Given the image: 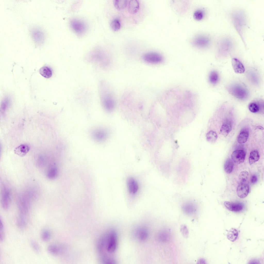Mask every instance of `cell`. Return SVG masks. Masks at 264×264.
<instances>
[{"mask_svg":"<svg viewBox=\"0 0 264 264\" xmlns=\"http://www.w3.org/2000/svg\"><path fill=\"white\" fill-rule=\"evenodd\" d=\"M118 245V237L116 232L110 231L100 240L99 249L101 253L106 252L108 253L113 254L116 251Z\"/></svg>","mask_w":264,"mask_h":264,"instance_id":"cell-1","label":"cell"},{"mask_svg":"<svg viewBox=\"0 0 264 264\" xmlns=\"http://www.w3.org/2000/svg\"><path fill=\"white\" fill-rule=\"evenodd\" d=\"M31 195L30 192H27L23 194L19 197L17 203L19 211L18 218L27 221Z\"/></svg>","mask_w":264,"mask_h":264,"instance_id":"cell-2","label":"cell"},{"mask_svg":"<svg viewBox=\"0 0 264 264\" xmlns=\"http://www.w3.org/2000/svg\"><path fill=\"white\" fill-rule=\"evenodd\" d=\"M231 18L235 29L243 42H244L243 36V29L246 24V18L245 13L241 10H236L233 12Z\"/></svg>","mask_w":264,"mask_h":264,"instance_id":"cell-3","label":"cell"},{"mask_svg":"<svg viewBox=\"0 0 264 264\" xmlns=\"http://www.w3.org/2000/svg\"><path fill=\"white\" fill-rule=\"evenodd\" d=\"M101 94V98L103 105L107 111L113 110L116 105L115 98L112 91L105 87L103 88Z\"/></svg>","mask_w":264,"mask_h":264,"instance_id":"cell-4","label":"cell"},{"mask_svg":"<svg viewBox=\"0 0 264 264\" xmlns=\"http://www.w3.org/2000/svg\"><path fill=\"white\" fill-rule=\"evenodd\" d=\"M210 43V38L208 36L203 35H199L196 36L192 41V44L193 46L201 48L208 47Z\"/></svg>","mask_w":264,"mask_h":264,"instance_id":"cell-5","label":"cell"},{"mask_svg":"<svg viewBox=\"0 0 264 264\" xmlns=\"http://www.w3.org/2000/svg\"><path fill=\"white\" fill-rule=\"evenodd\" d=\"M142 58L146 62L152 64L161 63L163 60V57L161 55L155 52L145 53L143 55Z\"/></svg>","mask_w":264,"mask_h":264,"instance_id":"cell-6","label":"cell"},{"mask_svg":"<svg viewBox=\"0 0 264 264\" xmlns=\"http://www.w3.org/2000/svg\"><path fill=\"white\" fill-rule=\"evenodd\" d=\"M229 90L232 94L240 99L245 98L248 96V93L246 89L239 85L232 86Z\"/></svg>","mask_w":264,"mask_h":264,"instance_id":"cell-7","label":"cell"},{"mask_svg":"<svg viewBox=\"0 0 264 264\" xmlns=\"http://www.w3.org/2000/svg\"><path fill=\"white\" fill-rule=\"evenodd\" d=\"M10 195V192L8 188L5 185H3L2 189L1 202L2 207L5 210H7L9 208Z\"/></svg>","mask_w":264,"mask_h":264,"instance_id":"cell-8","label":"cell"},{"mask_svg":"<svg viewBox=\"0 0 264 264\" xmlns=\"http://www.w3.org/2000/svg\"><path fill=\"white\" fill-rule=\"evenodd\" d=\"M233 44L231 40L228 38H224L219 42L217 48L218 52H226L229 51L233 48Z\"/></svg>","mask_w":264,"mask_h":264,"instance_id":"cell-9","label":"cell"},{"mask_svg":"<svg viewBox=\"0 0 264 264\" xmlns=\"http://www.w3.org/2000/svg\"><path fill=\"white\" fill-rule=\"evenodd\" d=\"M197 208V205L195 201L189 199L185 201L183 203L182 208L186 213H191L195 212Z\"/></svg>","mask_w":264,"mask_h":264,"instance_id":"cell-10","label":"cell"},{"mask_svg":"<svg viewBox=\"0 0 264 264\" xmlns=\"http://www.w3.org/2000/svg\"><path fill=\"white\" fill-rule=\"evenodd\" d=\"M245 155V153L243 150H235L232 154V160L237 164L242 163L244 161Z\"/></svg>","mask_w":264,"mask_h":264,"instance_id":"cell-11","label":"cell"},{"mask_svg":"<svg viewBox=\"0 0 264 264\" xmlns=\"http://www.w3.org/2000/svg\"><path fill=\"white\" fill-rule=\"evenodd\" d=\"M72 27L78 34L83 33L86 29V26L83 22L77 19L72 20L71 22Z\"/></svg>","mask_w":264,"mask_h":264,"instance_id":"cell-12","label":"cell"},{"mask_svg":"<svg viewBox=\"0 0 264 264\" xmlns=\"http://www.w3.org/2000/svg\"><path fill=\"white\" fill-rule=\"evenodd\" d=\"M127 183L129 193L132 195L137 193L138 190L139 186L136 180L132 177H129L127 179Z\"/></svg>","mask_w":264,"mask_h":264,"instance_id":"cell-13","label":"cell"},{"mask_svg":"<svg viewBox=\"0 0 264 264\" xmlns=\"http://www.w3.org/2000/svg\"><path fill=\"white\" fill-rule=\"evenodd\" d=\"M249 185L245 183H241L237 186V193L238 196L240 198H243L248 195L249 192Z\"/></svg>","mask_w":264,"mask_h":264,"instance_id":"cell-14","label":"cell"},{"mask_svg":"<svg viewBox=\"0 0 264 264\" xmlns=\"http://www.w3.org/2000/svg\"><path fill=\"white\" fill-rule=\"evenodd\" d=\"M224 204L227 208L232 211H240L243 209L244 207L243 204L240 202L226 201L224 202Z\"/></svg>","mask_w":264,"mask_h":264,"instance_id":"cell-15","label":"cell"},{"mask_svg":"<svg viewBox=\"0 0 264 264\" xmlns=\"http://www.w3.org/2000/svg\"><path fill=\"white\" fill-rule=\"evenodd\" d=\"M107 131L102 129H97L94 130L92 133L93 138L96 141H102L107 138L108 136Z\"/></svg>","mask_w":264,"mask_h":264,"instance_id":"cell-16","label":"cell"},{"mask_svg":"<svg viewBox=\"0 0 264 264\" xmlns=\"http://www.w3.org/2000/svg\"><path fill=\"white\" fill-rule=\"evenodd\" d=\"M232 122L229 119H226L224 121L220 129V132L224 136H227L231 130L232 128Z\"/></svg>","mask_w":264,"mask_h":264,"instance_id":"cell-17","label":"cell"},{"mask_svg":"<svg viewBox=\"0 0 264 264\" xmlns=\"http://www.w3.org/2000/svg\"><path fill=\"white\" fill-rule=\"evenodd\" d=\"M232 64L235 72L238 73H242L245 71L244 67L242 63L237 59L233 58L232 60Z\"/></svg>","mask_w":264,"mask_h":264,"instance_id":"cell-18","label":"cell"},{"mask_svg":"<svg viewBox=\"0 0 264 264\" xmlns=\"http://www.w3.org/2000/svg\"><path fill=\"white\" fill-rule=\"evenodd\" d=\"M30 149L29 147L27 145L21 144L15 149L14 152L18 156L23 157L27 154Z\"/></svg>","mask_w":264,"mask_h":264,"instance_id":"cell-19","label":"cell"},{"mask_svg":"<svg viewBox=\"0 0 264 264\" xmlns=\"http://www.w3.org/2000/svg\"><path fill=\"white\" fill-rule=\"evenodd\" d=\"M249 135V130L246 127L243 128L241 130L237 138L238 142L240 143H244L247 141Z\"/></svg>","mask_w":264,"mask_h":264,"instance_id":"cell-20","label":"cell"},{"mask_svg":"<svg viewBox=\"0 0 264 264\" xmlns=\"http://www.w3.org/2000/svg\"><path fill=\"white\" fill-rule=\"evenodd\" d=\"M139 4L137 0H131L128 3V10L129 12L131 14L136 13L138 10Z\"/></svg>","mask_w":264,"mask_h":264,"instance_id":"cell-21","label":"cell"},{"mask_svg":"<svg viewBox=\"0 0 264 264\" xmlns=\"http://www.w3.org/2000/svg\"><path fill=\"white\" fill-rule=\"evenodd\" d=\"M136 235L137 237L139 240L144 241L146 240L148 238V232L145 228H141L137 230Z\"/></svg>","mask_w":264,"mask_h":264,"instance_id":"cell-22","label":"cell"},{"mask_svg":"<svg viewBox=\"0 0 264 264\" xmlns=\"http://www.w3.org/2000/svg\"><path fill=\"white\" fill-rule=\"evenodd\" d=\"M189 168V165H179L177 172L178 176L181 177L182 178H183L184 177H185V176H187L186 175L188 172Z\"/></svg>","mask_w":264,"mask_h":264,"instance_id":"cell-23","label":"cell"},{"mask_svg":"<svg viewBox=\"0 0 264 264\" xmlns=\"http://www.w3.org/2000/svg\"><path fill=\"white\" fill-rule=\"evenodd\" d=\"M260 158V155L258 151L254 150L251 152L249 158V161L250 164L258 161Z\"/></svg>","mask_w":264,"mask_h":264,"instance_id":"cell-24","label":"cell"},{"mask_svg":"<svg viewBox=\"0 0 264 264\" xmlns=\"http://www.w3.org/2000/svg\"><path fill=\"white\" fill-rule=\"evenodd\" d=\"M39 72L42 76L47 78L51 77L52 75V72L51 69L46 66L41 67L40 69Z\"/></svg>","mask_w":264,"mask_h":264,"instance_id":"cell-25","label":"cell"},{"mask_svg":"<svg viewBox=\"0 0 264 264\" xmlns=\"http://www.w3.org/2000/svg\"><path fill=\"white\" fill-rule=\"evenodd\" d=\"M57 174V170L56 168L54 166L50 167L48 169L46 173V176L47 178L50 179L55 178Z\"/></svg>","mask_w":264,"mask_h":264,"instance_id":"cell-26","label":"cell"},{"mask_svg":"<svg viewBox=\"0 0 264 264\" xmlns=\"http://www.w3.org/2000/svg\"><path fill=\"white\" fill-rule=\"evenodd\" d=\"M227 236L228 240L234 242L236 239L238 237V233L236 229L232 228L228 231Z\"/></svg>","mask_w":264,"mask_h":264,"instance_id":"cell-27","label":"cell"},{"mask_svg":"<svg viewBox=\"0 0 264 264\" xmlns=\"http://www.w3.org/2000/svg\"><path fill=\"white\" fill-rule=\"evenodd\" d=\"M206 136L207 141L211 143L215 142L218 137L216 133L212 130H211L208 132Z\"/></svg>","mask_w":264,"mask_h":264,"instance_id":"cell-28","label":"cell"},{"mask_svg":"<svg viewBox=\"0 0 264 264\" xmlns=\"http://www.w3.org/2000/svg\"><path fill=\"white\" fill-rule=\"evenodd\" d=\"M128 1L126 0H115L114 1V5L117 9L122 10L126 7Z\"/></svg>","mask_w":264,"mask_h":264,"instance_id":"cell-29","label":"cell"},{"mask_svg":"<svg viewBox=\"0 0 264 264\" xmlns=\"http://www.w3.org/2000/svg\"><path fill=\"white\" fill-rule=\"evenodd\" d=\"M233 161L230 159H227L224 164V168L225 172L228 174L231 173L234 167Z\"/></svg>","mask_w":264,"mask_h":264,"instance_id":"cell-30","label":"cell"},{"mask_svg":"<svg viewBox=\"0 0 264 264\" xmlns=\"http://www.w3.org/2000/svg\"><path fill=\"white\" fill-rule=\"evenodd\" d=\"M209 80L210 82L213 84H215L218 81L219 75L217 72L216 71H212L209 76Z\"/></svg>","mask_w":264,"mask_h":264,"instance_id":"cell-31","label":"cell"},{"mask_svg":"<svg viewBox=\"0 0 264 264\" xmlns=\"http://www.w3.org/2000/svg\"><path fill=\"white\" fill-rule=\"evenodd\" d=\"M110 26L113 31H116L118 30L121 27V24L119 20L117 19H113L110 23Z\"/></svg>","mask_w":264,"mask_h":264,"instance_id":"cell-32","label":"cell"},{"mask_svg":"<svg viewBox=\"0 0 264 264\" xmlns=\"http://www.w3.org/2000/svg\"><path fill=\"white\" fill-rule=\"evenodd\" d=\"M47 250L50 253L53 255H57L60 252L59 247L54 244H51L48 246Z\"/></svg>","mask_w":264,"mask_h":264,"instance_id":"cell-33","label":"cell"},{"mask_svg":"<svg viewBox=\"0 0 264 264\" xmlns=\"http://www.w3.org/2000/svg\"><path fill=\"white\" fill-rule=\"evenodd\" d=\"M204 16V11L201 10H198L195 11L193 14V17L196 20L199 21L202 19Z\"/></svg>","mask_w":264,"mask_h":264,"instance_id":"cell-34","label":"cell"},{"mask_svg":"<svg viewBox=\"0 0 264 264\" xmlns=\"http://www.w3.org/2000/svg\"><path fill=\"white\" fill-rule=\"evenodd\" d=\"M249 175V174L247 171L246 170L242 171L239 174V180L241 183H244L247 180Z\"/></svg>","mask_w":264,"mask_h":264,"instance_id":"cell-35","label":"cell"},{"mask_svg":"<svg viewBox=\"0 0 264 264\" xmlns=\"http://www.w3.org/2000/svg\"><path fill=\"white\" fill-rule=\"evenodd\" d=\"M249 109L250 111L252 113H256L259 111L260 108L258 104L255 102H252L249 105Z\"/></svg>","mask_w":264,"mask_h":264,"instance_id":"cell-36","label":"cell"},{"mask_svg":"<svg viewBox=\"0 0 264 264\" xmlns=\"http://www.w3.org/2000/svg\"><path fill=\"white\" fill-rule=\"evenodd\" d=\"M159 240L162 241H166L169 240V235L168 233L165 232H161L159 234L158 237Z\"/></svg>","mask_w":264,"mask_h":264,"instance_id":"cell-37","label":"cell"},{"mask_svg":"<svg viewBox=\"0 0 264 264\" xmlns=\"http://www.w3.org/2000/svg\"><path fill=\"white\" fill-rule=\"evenodd\" d=\"M51 235L50 232L47 230H44L42 232L41 238L43 241L46 242L50 238Z\"/></svg>","mask_w":264,"mask_h":264,"instance_id":"cell-38","label":"cell"},{"mask_svg":"<svg viewBox=\"0 0 264 264\" xmlns=\"http://www.w3.org/2000/svg\"><path fill=\"white\" fill-rule=\"evenodd\" d=\"M31 246L34 251L37 253H39L40 249L38 244L35 241L32 240L31 241Z\"/></svg>","mask_w":264,"mask_h":264,"instance_id":"cell-39","label":"cell"},{"mask_svg":"<svg viewBox=\"0 0 264 264\" xmlns=\"http://www.w3.org/2000/svg\"><path fill=\"white\" fill-rule=\"evenodd\" d=\"M180 232L183 236L186 238L188 237L189 232L188 228L186 226L183 225L180 229Z\"/></svg>","mask_w":264,"mask_h":264,"instance_id":"cell-40","label":"cell"},{"mask_svg":"<svg viewBox=\"0 0 264 264\" xmlns=\"http://www.w3.org/2000/svg\"><path fill=\"white\" fill-rule=\"evenodd\" d=\"M0 240L1 242L3 241L4 238V226L2 221L0 218Z\"/></svg>","mask_w":264,"mask_h":264,"instance_id":"cell-41","label":"cell"},{"mask_svg":"<svg viewBox=\"0 0 264 264\" xmlns=\"http://www.w3.org/2000/svg\"><path fill=\"white\" fill-rule=\"evenodd\" d=\"M257 177L255 175H252L250 179V181L252 183H254L257 182Z\"/></svg>","mask_w":264,"mask_h":264,"instance_id":"cell-42","label":"cell"},{"mask_svg":"<svg viewBox=\"0 0 264 264\" xmlns=\"http://www.w3.org/2000/svg\"><path fill=\"white\" fill-rule=\"evenodd\" d=\"M205 260L203 259H199L197 262V264H205Z\"/></svg>","mask_w":264,"mask_h":264,"instance_id":"cell-43","label":"cell"}]
</instances>
